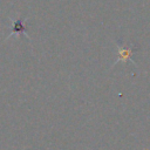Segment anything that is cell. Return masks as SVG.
<instances>
[{"mask_svg":"<svg viewBox=\"0 0 150 150\" xmlns=\"http://www.w3.org/2000/svg\"><path fill=\"white\" fill-rule=\"evenodd\" d=\"M25 20H26V19H15V20H14L13 18H11V21L13 22V29H12V32L9 33V35L7 36V39L12 38V36H14V35H19V34H25V35L29 39V36H28V34L26 33V29H25V25H23Z\"/></svg>","mask_w":150,"mask_h":150,"instance_id":"1","label":"cell"}]
</instances>
